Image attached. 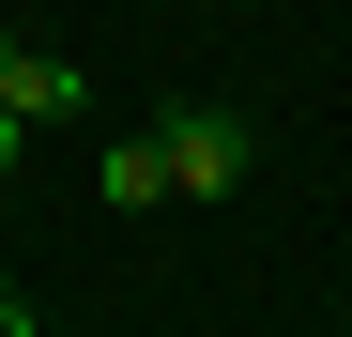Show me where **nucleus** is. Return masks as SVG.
<instances>
[{"instance_id":"obj_5","label":"nucleus","mask_w":352,"mask_h":337,"mask_svg":"<svg viewBox=\"0 0 352 337\" xmlns=\"http://www.w3.org/2000/svg\"><path fill=\"white\" fill-rule=\"evenodd\" d=\"M0 322H16V337H31V292H16V261H0Z\"/></svg>"},{"instance_id":"obj_1","label":"nucleus","mask_w":352,"mask_h":337,"mask_svg":"<svg viewBox=\"0 0 352 337\" xmlns=\"http://www.w3.org/2000/svg\"><path fill=\"white\" fill-rule=\"evenodd\" d=\"M153 153H168V199H230L261 168V123H245V107H168Z\"/></svg>"},{"instance_id":"obj_6","label":"nucleus","mask_w":352,"mask_h":337,"mask_svg":"<svg viewBox=\"0 0 352 337\" xmlns=\"http://www.w3.org/2000/svg\"><path fill=\"white\" fill-rule=\"evenodd\" d=\"M0 337H16V322H0Z\"/></svg>"},{"instance_id":"obj_2","label":"nucleus","mask_w":352,"mask_h":337,"mask_svg":"<svg viewBox=\"0 0 352 337\" xmlns=\"http://www.w3.org/2000/svg\"><path fill=\"white\" fill-rule=\"evenodd\" d=\"M0 107H16V123H77L92 77H77V62H46V46H0Z\"/></svg>"},{"instance_id":"obj_4","label":"nucleus","mask_w":352,"mask_h":337,"mask_svg":"<svg viewBox=\"0 0 352 337\" xmlns=\"http://www.w3.org/2000/svg\"><path fill=\"white\" fill-rule=\"evenodd\" d=\"M16 153H31V123H16V107H0V184H16Z\"/></svg>"},{"instance_id":"obj_3","label":"nucleus","mask_w":352,"mask_h":337,"mask_svg":"<svg viewBox=\"0 0 352 337\" xmlns=\"http://www.w3.org/2000/svg\"><path fill=\"white\" fill-rule=\"evenodd\" d=\"M92 199H107V215H153V199H168V153H153V138H107V153H92Z\"/></svg>"}]
</instances>
